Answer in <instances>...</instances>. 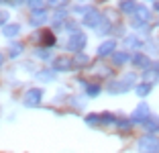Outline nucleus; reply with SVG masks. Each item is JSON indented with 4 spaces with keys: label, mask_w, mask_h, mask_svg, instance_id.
Here are the masks:
<instances>
[{
    "label": "nucleus",
    "mask_w": 159,
    "mask_h": 153,
    "mask_svg": "<svg viewBox=\"0 0 159 153\" xmlns=\"http://www.w3.org/2000/svg\"><path fill=\"white\" fill-rule=\"evenodd\" d=\"M153 8H155V10H159V2H153Z\"/></svg>",
    "instance_id": "nucleus-30"
},
{
    "label": "nucleus",
    "mask_w": 159,
    "mask_h": 153,
    "mask_svg": "<svg viewBox=\"0 0 159 153\" xmlns=\"http://www.w3.org/2000/svg\"><path fill=\"white\" fill-rule=\"evenodd\" d=\"M19 33H20V27H19V25H6V27L2 29V35H4V37H8V39L16 37Z\"/></svg>",
    "instance_id": "nucleus-16"
},
{
    "label": "nucleus",
    "mask_w": 159,
    "mask_h": 153,
    "mask_svg": "<svg viewBox=\"0 0 159 153\" xmlns=\"http://www.w3.org/2000/svg\"><path fill=\"white\" fill-rule=\"evenodd\" d=\"M6 23H8V12H4V10H2V12H0V25H2V27H6Z\"/></svg>",
    "instance_id": "nucleus-28"
},
{
    "label": "nucleus",
    "mask_w": 159,
    "mask_h": 153,
    "mask_svg": "<svg viewBox=\"0 0 159 153\" xmlns=\"http://www.w3.org/2000/svg\"><path fill=\"white\" fill-rule=\"evenodd\" d=\"M41 98H43V90H41V88H31V90H27V94H25V98H23V104H25L27 108L39 106V102H41Z\"/></svg>",
    "instance_id": "nucleus-5"
},
{
    "label": "nucleus",
    "mask_w": 159,
    "mask_h": 153,
    "mask_svg": "<svg viewBox=\"0 0 159 153\" xmlns=\"http://www.w3.org/2000/svg\"><path fill=\"white\" fill-rule=\"evenodd\" d=\"M86 123L88 125H100V116L98 114H88L86 116Z\"/></svg>",
    "instance_id": "nucleus-27"
},
{
    "label": "nucleus",
    "mask_w": 159,
    "mask_h": 153,
    "mask_svg": "<svg viewBox=\"0 0 159 153\" xmlns=\"http://www.w3.org/2000/svg\"><path fill=\"white\" fill-rule=\"evenodd\" d=\"M47 14H49L47 10H33V12H31V25H33V27H41L47 21Z\"/></svg>",
    "instance_id": "nucleus-12"
},
{
    "label": "nucleus",
    "mask_w": 159,
    "mask_h": 153,
    "mask_svg": "<svg viewBox=\"0 0 159 153\" xmlns=\"http://www.w3.org/2000/svg\"><path fill=\"white\" fill-rule=\"evenodd\" d=\"M135 74H126L122 76V80H114V82L108 84V92L110 94H125L135 86Z\"/></svg>",
    "instance_id": "nucleus-1"
},
{
    "label": "nucleus",
    "mask_w": 159,
    "mask_h": 153,
    "mask_svg": "<svg viewBox=\"0 0 159 153\" xmlns=\"http://www.w3.org/2000/svg\"><path fill=\"white\" fill-rule=\"evenodd\" d=\"M143 127H145L147 133H157L159 131V118L157 116H149V118L143 123Z\"/></svg>",
    "instance_id": "nucleus-14"
},
{
    "label": "nucleus",
    "mask_w": 159,
    "mask_h": 153,
    "mask_svg": "<svg viewBox=\"0 0 159 153\" xmlns=\"http://www.w3.org/2000/svg\"><path fill=\"white\" fill-rule=\"evenodd\" d=\"M2 59H4V57H2V53H0V67H2Z\"/></svg>",
    "instance_id": "nucleus-31"
},
{
    "label": "nucleus",
    "mask_w": 159,
    "mask_h": 153,
    "mask_svg": "<svg viewBox=\"0 0 159 153\" xmlns=\"http://www.w3.org/2000/svg\"><path fill=\"white\" fill-rule=\"evenodd\" d=\"M37 55L39 57H49L51 55V49H41V51H37Z\"/></svg>",
    "instance_id": "nucleus-29"
},
{
    "label": "nucleus",
    "mask_w": 159,
    "mask_h": 153,
    "mask_svg": "<svg viewBox=\"0 0 159 153\" xmlns=\"http://www.w3.org/2000/svg\"><path fill=\"white\" fill-rule=\"evenodd\" d=\"M23 49H25L23 43H12V45H10V49H8V55L10 57H16V55H20V53H23Z\"/></svg>",
    "instance_id": "nucleus-19"
},
{
    "label": "nucleus",
    "mask_w": 159,
    "mask_h": 153,
    "mask_svg": "<svg viewBox=\"0 0 159 153\" xmlns=\"http://www.w3.org/2000/svg\"><path fill=\"white\" fill-rule=\"evenodd\" d=\"M129 59H133V57L129 55V53H125V51H116V53L112 55V63L116 65V67H120V65H125V63H126Z\"/></svg>",
    "instance_id": "nucleus-13"
},
{
    "label": "nucleus",
    "mask_w": 159,
    "mask_h": 153,
    "mask_svg": "<svg viewBox=\"0 0 159 153\" xmlns=\"http://www.w3.org/2000/svg\"><path fill=\"white\" fill-rule=\"evenodd\" d=\"M67 49L70 51H74V53H82V49H84L86 47V35L84 33H74V35H71L70 39H67Z\"/></svg>",
    "instance_id": "nucleus-4"
},
{
    "label": "nucleus",
    "mask_w": 159,
    "mask_h": 153,
    "mask_svg": "<svg viewBox=\"0 0 159 153\" xmlns=\"http://www.w3.org/2000/svg\"><path fill=\"white\" fill-rule=\"evenodd\" d=\"M151 92V84H139V86H137V96H147V94Z\"/></svg>",
    "instance_id": "nucleus-22"
},
{
    "label": "nucleus",
    "mask_w": 159,
    "mask_h": 153,
    "mask_svg": "<svg viewBox=\"0 0 159 153\" xmlns=\"http://www.w3.org/2000/svg\"><path fill=\"white\" fill-rule=\"evenodd\" d=\"M139 153H159V139L153 135H145L139 139Z\"/></svg>",
    "instance_id": "nucleus-2"
},
{
    "label": "nucleus",
    "mask_w": 159,
    "mask_h": 153,
    "mask_svg": "<svg viewBox=\"0 0 159 153\" xmlns=\"http://www.w3.org/2000/svg\"><path fill=\"white\" fill-rule=\"evenodd\" d=\"M114 47H116L114 39H108V41H104L102 45L98 47V57H108V55H114V53H116V51H114Z\"/></svg>",
    "instance_id": "nucleus-9"
},
{
    "label": "nucleus",
    "mask_w": 159,
    "mask_h": 153,
    "mask_svg": "<svg viewBox=\"0 0 159 153\" xmlns=\"http://www.w3.org/2000/svg\"><path fill=\"white\" fill-rule=\"evenodd\" d=\"M143 80H145V84L157 82V80H159V63H153L149 70H145V74H143Z\"/></svg>",
    "instance_id": "nucleus-10"
},
{
    "label": "nucleus",
    "mask_w": 159,
    "mask_h": 153,
    "mask_svg": "<svg viewBox=\"0 0 159 153\" xmlns=\"http://www.w3.org/2000/svg\"><path fill=\"white\" fill-rule=\"evenodd\" d=\"M37 80H41V82H51V80H55V72H53V70L37 72Z\"/></svg>",
    "instance_id": "nucleus-17"
},
{
    "label": "nucleus",
    "mask_w": 159,
    "mask_h": 153,
    "mask_svg": "<svg viewBox=\"0 0 159 153\" xmlns=\"http://www.w3.org/2000/svg\"><path fill=\"white\" fill-rule=\"evenodd\" d=\"M118 129H120L122 133H129V131L133 129V121H129V118H122V121H118Z\"/></svg>",
    "instance_id": "nucleus-24"
},
{
    "label": "nucleus",
    "mask_w": 159,
    "mask_h": 153,
    "mask_svg": "<svg viewBox=\"0 0 159 153\" xmlns=\"http://www.w3.org/2000/svg\"><path fill=\"white\" fill-rule=\"evenodd\" d=\"M125 45L126 47H141V41L131 35V37H125Z\"/></svg>",
    "instance_id": "nucleus-26"
},
{
    "label": "nucleus",
    "mask_w": 159,
    "mask_h": 153,
    "mask_svg": "<svg viewBox=\"0 0 159 153\" xmlns=\"http://www.w3.org/2000/svg\"><path fill=\"white\" fill-rule=\"evenodd\" d=\"M118 8H120L122 12H126V14H133L137 10V4H135V2H120Z\"/></svg>",
    "instance_id": "nucleus-20"
},
{
    "label": "nucleus",
    "mask_w": 159,
    "mask_h": 153,
    "mask_svg": "<svg viewBox=\"0 0 159 153\" xmlns=\"http://www.w3.org/2000/svg\"><path fill=\"white\" fill-rule=\"evenodd\" d=\"M108 31H110V21L102 19V23L98 25V29H96V33H98V35H106Z\"/></svg>",
    "instance_id": "nucleus-23"
},
{
    "label": "nucleus",
    "mask_w": 159,
    "mask_h": 153,
    "mask_svg": "<svg viewBox=\"0 0 159 153\" xmlns=\"http://www.w3.org/2000/svg\"><path fill=\"white\" fill-rule=\"evenodd\" d=\"M149 116H151L149 106H147L145 102H141L139 106L135 108V114H133V118H131V121H133V123H141V125H143V123H145L147 118H149Z\"/></svg>",
    "instance_id": "nucleus-7"
},
{
    "label": "nucleus",
    "mask_w": 159,
    "mask_h": 153,
    "mask_svg": "<svg viewBox=\"0 0 159 153\" xmlns=\"http://www.w3.org/2000/svg\"><path fill=\"white\" fill-rule=\"evenodd\" d=\"M82 23H84L86 27L98 29V25L102 23V14H100L96 8H88V10L84 12V16H82Z\"/></svg>",
    "instance_id": "nucleus-6"
},
{
    "label": "nucleus",
    "mask_w": 159,
    "mask_h": 153,
    "mask_svg": "<svg viewBox=\"0 0 159 153\" xmlns=\"http://www.w3.org/2000/svg\"><path fill=\"white\" fill-rule=\"evenodd\" d=\"M88 55H86V53H78V55H75V59H74V65H88Z\"/></svg>",
    "instance_id": "nucleus-25"
},
{
    "label": "nucleus",
    "mask_w": 159,
    "mask_h": 153,
    "mask_svg": "<svg viewBox=\"0 0 159 153\" xmlns=\"http://www.w3.org/2000/svg\"><path fill=\"white\" fill-rule=\"evenodd\" d=\"M53 72H70V70H74L75 65H74V61L70 59V57H57L55 61H53Z\"/></svg>",
    "instance_id": "nucleus-8"
},
{
    "label": "nucleus",
    "mask_w": 159,
    "mask_h": 153,
    "mask_svg": "<svg viewBox=\"0 0 159 153\" xmlns=\"http://www.w3.org/2000/svg\"><path fill=\"white\" fill-rule=\"evenodd\" d=\"M55 45V37H53L51 31H45L41 35V47H45V49H51V47Z\"/></svg>",
    "instance_id": "nucleus-15"
},
{
    "label": "nucleus",
    "mask_w": 159,
    "mask_h": 153,
    "mask_svg": "<svg viewBox=\"0 0 159 153\" xmlns=\"http://www.w3.org/2000/svg\"><path fill=\"white\" fill-rule=\"evenodd\" d=\"M133 65H135V67H143V70H149L151 65V61H149V57L147 55H143V53H135V55H133Z\"/></svg>",
    "instance_id": "nucleus-11"
},
{
    "label": "nucleus",
    "mask_w": 159,
    "mask_h": 153,
    "mask_svg": "<svg viewBox=\"0 0 159 153\" xmlns=\"http://www.w3.org/2000/svg\"><path fill=\"white\" fill-rule=\"evenodd\" d=\"M100 123H102V125H114V123H118V121H116V116H114V114L104 112V114L100 116Z\"/></svg>",
    "instance_id": "nucleus-21"
},
{
    "label": "nucleus",
    "mask_w": 159,
    "mask_h": 153,
    "mask_svg": "<svg viewBox=\"0 0 159 153\" xmlns=\"http://www.w3.org/2000/svg\"><path fill=\"white\" fill-rule=\"evenodd\" d=\"M149 19H151L149 10H147L145 6H137V10L131 14V25L139 29V27H143V25H147V23H149Z\"/></svg>",
    "instance_id": "nucleus-3"
},
{
    "label": "nucleus",
    "mask_w": 159,
    "mask_h": 153,
    "mask_svg": "<svg viewBox=\"0 0 159 153\" xmlns=\"http://www.w3.org/2000/svg\"><path fill=\"white\" fill-rule=\"evenodd\" d=\"M86 86V94H88V96H98L100 94V86L98 84H88V82H82Z\"/></svg>",
    "instance_id": "nucleus-18"
}]
</instances>
